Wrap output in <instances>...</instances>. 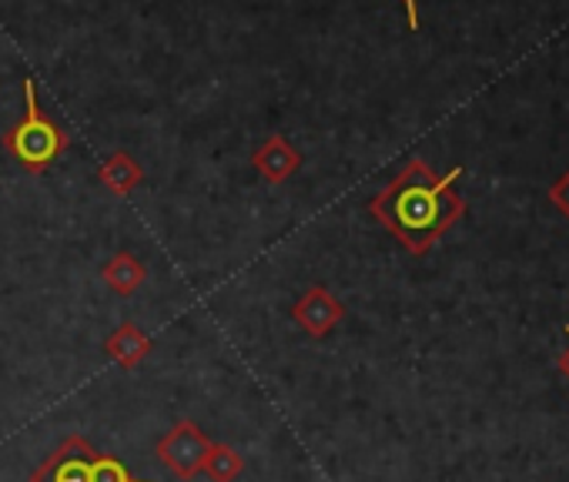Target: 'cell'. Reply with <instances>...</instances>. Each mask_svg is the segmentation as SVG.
Listing matches in <instances>:
<instances>
[{"label":"cell","instance_id":"11","mask_svg":"<svg viewBox=\"0 0 569 482\" xmlns=\"http://www.w3.org/2000/svg\"><path fill=\"white\" fill-rule=\"evenodd\" d=\"M91 482H144L138 475L128 472V465L114 455H94V465H91Z\"/></svg>","mask_w":569,"mask_h":482},{"label":"cell","instance_id":"4","mask_svg":"<svg viewBox=\"0 0 569 482\" xmlns=\"http://www.w3.org/2000/svg\"><path fill=\"white\" fill-rule=\"evenodd\" d=\"M94 455L98 449L71 432L34 472H31V482H91V465H94Z\"/></svg>","mask_w":569,"mask_h":482},{"label":"cell","instance_id":"12","mask_svg":"<svg viewBox=\"0 0 569 482\" xmlns=\"http://www.w3.org/2000/svg\"><path fill=\"white\" fill-rule=\"evenodd\" d=\"M549 201H552V204L562 211V218L569 221V168H566V171L559 174V181L549 188Z\"/></svg>","mask_w":569,"mask_h":482},{"label":"cell","instance_id":"10","mask_svg":"<svg viewBox=\"0 0 569 482\" xmlns=\"http://www.w3.org/2000/svg\"><path fill=\"white\" fill-rule=\"evenodd\" d=\"M241 469H244V459L228 442H211V449H208V455L201 462V472L211 482H234L241 475Z\"/></svg>","mask_w":569,"mask_h":482},{"label":"cell","instance_id":"5","mask_svg":"<svg viewBox=\"0 0 569 482\" xmlns=\"http://www.w3.org/2000/svg\"><path fill=\"white\" fill-rule=\"evenodd\" d=\"M292 319L312 335V339H326L342 319H346V305L322 285H312L296 305H292Z\"/></svg>","mask_w":569,"mask_h":482},{"label":"cell","instance_id":"3","mask_svg":"<svg viewBox=\"0 0 569 482\" xmlns=\"http://www.w3.org/2000/svg\"><path fill=\"white\" fill-rule=\"evenodd\" d=\"M211 449V439L201 432L198 422L191 419H181L174 429H168V435L158 442V459L181 479V482H191L198 472H201V462Z\"/></svg>","mask_w":569,"mask_h":482},{"label":"cell","instance_id":"13","mask_svg":"<svg viewBox=\"0 0 569 482\" xmlns=\"http://www.w3.org/2000/svg\"><path fill=\"white\" fill-rule=\"evenodd\" d=\"M402 8H406L409 31H419V0H402Z\"/></svg>","mask_w":569,"mask_h":482},{"label":"cell","instance_id":"1","mask_svg":"<svg viewBox=\"0 0 569 482\" xmlns=\"http://www.w3.org/2000/svg\"><path fill=\"white\" fill-rule=\"evenodd\" d=\"M462 168L449 174H436L422 158H412L372 201L369 211L379 224H386L409 255L432 252L436 241L466 214V201L456 194V181Z\"/></svg>","mask_w":569,"mask_h":482},{"label":"cell","instance_id":"2","mask_svg":"<svg viewBox=\"0 0 569 482\" xmlns=\"http://www.w3.org/2000/svg\"><path fill=\"white\" fill-rule=\"evenodd\" d=\"M68 144L71 138L64 134V128L54 124L38 104V81L24 78V118L4 131V148L14 154V161L24 171L41 174L68 151Z\"/></svg>","mask_w":569,"mask_h":482},{"label":"cell","instance_id":"14","mask_svg":"<svg viewBox=\"0 0 569 482\" xmlns=\"http://www.w3.org/2000/svg\"><path fill=\"white\" fill-rule=\"evenodd\" d=\"M566 339H569V325H566ZM556 369H559V372H562V375L569 379V345H566V349H562V352L556 355Z\"/></svg>","mask_w":569,"mask_h":482},{"label":"cell","instance_id":"8","mask_svg":"<svg viewBox=\"0 0 569 482\" xmlns=\"http://www.w3.org/2000/svg\"><path fill=\"white\" fill-rule=\"evenodd\" d=\"M98 181L114 191L118 198H128L141 181H144V168L128 154V151H114L101 168H98Z\"/></svg>","mask_w":569,"mask_h":482},{"label":"cell","instance_id":"9","mask_svg":"<svg viewBox=\"0 0 569 482\" xmlns=\"http://www.w3.org/2000/svg\"><path fill=\"white\" fill-rule=\"evenodd\" d=\"M101 279H104V285L111 289V292H118V295H134L141 285H144V279H148V269H144V262L141 259H134L131 252H118V255H111V262L101 269Z\"/></svg>","mask_w":569,"mask_h":482},{"label":"cell","instance_id":"6","mask_svg":"<svg viewBox=\"0 0 569 482\" xmlns=\"http://www.w3.org/2000/svg\"><path fill=\"white\" fill-rule=\"evenodd\" d=\"M251 164H254V171H258L264 181L281 184V181H289V178L299 171L302 154L289 144V138H284V134H271L261 148H254Z\"/></svg>","mask_w":569,"mask_h":482},{"label":"cell","instance_id":"7","mask_svg":"<svg viewBox=\"0 0 569 482\" xmlns=\"http://www.w3.org/2000/svg\"><path fill=\"white\" fill-rule=\"evenodd\" d=\"M104 349H108V355L121 365V369H138L148 355H151V339L144 335V329H138L134 322H121L111 335H108V342H104Z\"/></svg>","mask_w":569,"mask_h":482}]
</instances>
